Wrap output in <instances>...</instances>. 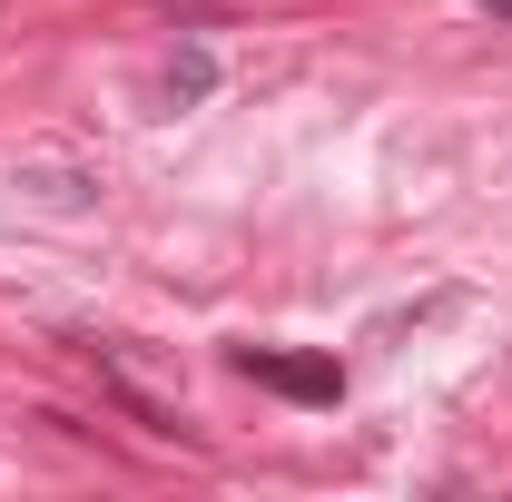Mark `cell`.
Segmentation results:
<instances>
[{
  "label": "cell",
  "instance_id": "cell-1",
  "mask_svg": "<svg viewBox=\"0 0 512 502\" xmlns=\"http://www.w3.org/2000/svg\"><path fill=\"white\" fill-rule=\"evenodd\" d=\"M79 355L99 365V384H109V404H119V414L138 424V434H158V443H188V453H197V424L178 414V394L138 384V375H128V355H119V345H79Z\"/></svg>",
  "mask_w": 512,
  "mask_h": 502
},
{
  "label": "cell",
  "instance_id": "cell-2",
  "mask_svg": "<svg viewBox=\"0 0 512 502\" xmlns=\"http://www.w3.org/2000/svg\"><path fill=\"white\" fill-rule=\"evenodd\" d=\"M247 384H266V394H286V404H345V365L335 355H276V345H237L227 355Z\"/></svg>",
  "mask_w": 512,
  "mask_h": 502
},
{
  "label": "cell",
  "instance_id": "cell-3",
  "mask_svg": "<svg viewBox=\"0 0 512 502\" xmlns=\"http://www.w3.org/2000/svg\"><path fill=\"white\" fill-rule=\"evenodd\" d=\"M207 89H217V50H207V40H188V50L168 60V99H178V109H197Z\"/></svg>",
  "mask_w": 512,
  "mask_h": 502
},
{
  "label": "cell",
  "instance_id": "cell-4",
  "mask_svg": "<svg viewBox=\"0 0 512 502\" xmlns=\"http://www.w3.org/2000/svg\"><path fill=\"white\" fill-rule=\"evenodd\" d=\"M20 188H40V197H50V207H79V197L99 188V178H79V168H30Z\"/></svg>",
  "mask_w": 512,
  "mask_h": 502
},
{
  "label": "cell",
  "instance_id": "cell-5",
  "mask_svg": "<svg viewBox=\"0 0 512 502\" xmlns=\"http://www.w3.org/2000/svg\"><path fill=\"white\" fill-rule=\"evenodd\" d=\"M483 20H512V0H483Z\"/></svg>",
  "mask_w": 512,
  "mask_h": 502
}]
</instances>
